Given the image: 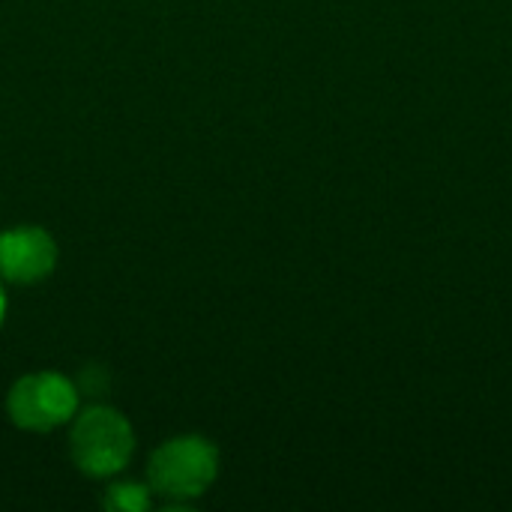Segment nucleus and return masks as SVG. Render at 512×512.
Here are the masks:
<instances>
[{
	"mask_svg": "<svg viewBox=\"0 0 512 512\" xmlns=\"http://www.w3.org/2000/svg\"><path fill=\"white\" fill-rule=\"evenodd\" d=\"M135 450L132 426L111 408H87L72 426L75 465L90 477H111L126 468Z\"/></svg>",
	"mask_w": 512,
	"mask_h": 512,
	"instance_id": "1",
	"label": "nucleus"
},
{
	"mask_svg": "<svg viewBox=\"0 0 512 512\" xmlns=\"http://www.w3.org/2000/svg\"><path fill=\"white\" fill-rule=\"evenodd\" d=\"M219 471V453L198 435H183L162 444L150 459V486L168 498H198Z\"/></svg>",
	"mask_w": 512,
	"mask_h": 512,
	"instance_id": "2",
	"label": "nucleus"
},
{
	"mask_svg": "<svg viewBox=\"0 0 512 512\" xmlns=\"http://www.w3.org/2000/svg\"><path fill=\"white\" fill-rule=\"evenodd\" d=\"M78 408V390L57 372H36L15 381L9 390V417L30 432H48L72 420Z\"/></svg>",
	"mask_w": 512,
	"mask_h": 512,
	"instance_id": "3",
	"label": "nucleus"
},
{
	"mask_svg": "<svg viewBox=\"0 0 512 512\" xmlns=\"http://www.w3.org/2000/svg\"><path fill=\"white\" fill-rule=\"evenodd\" d=\"M57 246L42 228H15L0 234V276L18 285L45 279L54 270Z\"/></svg>",
	"mask_w": 512,
	"mask_h": 512,
	"instance_id": "4",
	"label": "nucleus"
},
{
	"mask_svg": "<svg viewBox=\"0 0 512 512\" xmlns=\"http://www.w3.org/2000/svg\"><path fill=\"white\" fill-rule=\"evenodd\" d=\"M105 507L120 512H144L150 507V495L138 483H114L105 495Z\"/></svg>",
	"mask_w": 512,
	"mask_h": 512,
	"instance_id": "5",
	"label": "nucleus"
},
{
	"mask_svg": "<svg viewBox=\"0 0 512 512\" xmlns=\"http://www.w3.org/2000/svg\"><path fill=\"white\" fill-rule=\"evenodd\" d=\"M3 315H6V294H3V288H0V324H3Z\"/></svg>",
	"mask_w": 512,
	"mask_h": 512,
	"instance_id": "6",
	"label": "nucleus"
}]
</instances>
